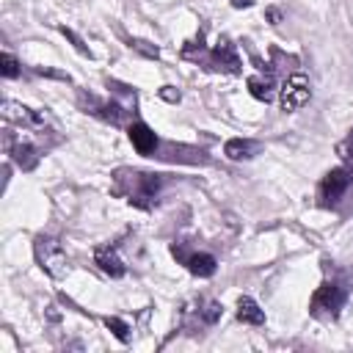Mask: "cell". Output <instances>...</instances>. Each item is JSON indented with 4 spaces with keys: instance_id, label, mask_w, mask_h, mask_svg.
I'll list each match as a JSON object with an SVG mask.
<instances>
[{
    "instance_id": "12",
    "label": "cell",
    "mask_w": 353,
    "mask_h": 353,
    "mask_svg": "<svg viewBox=\"0 0 353 353\" xmlns=\"http://www.w3.org/2000/svg\"><path fill=\"white\" fill-rule=\"evenodd\" d=\"M259 152V143L256 141H248V138H229L226 146H223V154L229 160H248Z\"/></svg>"
},
{
    "instance_id": "13",
    "label": "cell",
    "mask_w": 353,
    "mask_h": 353,
    "mask_svg": "<svg viewBox=\"0 0 353 353\" xmlns=\"http://www.w3.org/2000/svg\"><path fill=\"white\" fill-rule=\"evenodd\" d=\"M185 265H188V270H190L193 276H199V279L212 276L215 268H218V262H215L212 254H190V256H185Z\"/></svg>"
},
{
    "instance_id": "14",
    "label": "cell",
    "mask_w": 353,
    "mask_h": 353,
    "mask_svg": "<svg viewBox=\"0 0 353 353\" xmlns=\"http://www.w3.org/2000/svg\"><path fill=\"white\" fill-rule=\"evenodd\" d=\"M273 88H276V83H273L270 74H251L248 77V91L259 102H270L273 99Z\"/></svg>"
},
{
    "instance_id": "2",
    "label": "cell",
    "mask_w": 353,
    "mask_h": 353,
    "mask_svg": "<svg viewBox=\"0 0 353 353\" xmlns=\"http://www.w3.org/2000/svg\"><path fill=\"white\" fill-rule=\"evenodd\" d=\"M33 254H36L39 268H41L47 276H52V279H63V276L69 273L66 251H63V245H61L55 237H50V234H39V237L33 240Z\"/></svg>"
},
{
    "instance_id": "3",
    "label": "cell",
    "mask_w": 353,
    "mask_h": 353,
    "mask_svg": "<svg viewBox=\"0 0 353 353\" xmlns=\"http://www.w3.org/2000/svg\"><path fill=\"white\" fill-rule=\"evenodd\" d=\"M345 298H347V292H345V287H342L339 281H323V284L314 290L312 301H309V312H312V317H317V320H334V317L339 314Z\"/></svg>"
},
{
    "instance_id": "7",
    "label": "cell",
    "mask_w": 353,
    "mask_h": 353,
    "mask_svg": "<svg viewBox=\"0 0 353 353\" xmlns=\"http://www.w3.org/2000/svg\"><path fill=\"white\" fill-rule=\"evenodd\" d=\"M80 105L85 108V113H94V116H99L102 121L121 124L124 110H121L119 102H102V99H97V97H88V99H85V94H80Z\"/></svg>"
},
{
    "instance_id": "19",
    "label": "cell",
    "mask_w": 353,
    "mask_h": 353,
    "mask_svg": "<svg viewBox=\"0 0 353 353\" xmlns=\"http://www.w3.org/2000/svg\"><path fill=\"white\" fill-rule=\"evenodd\" d=\"M61 33H63V36H66V39L72 41V47H74V50H77L80 55H91V50H88V47L83 44V39H80V36H77V33H74L72 28H66V25H61Z\"/></svg>"
},
{
    "instance_id": "20",
    "label": "cell",
    "mask_w": 353,
    "mask_h": 353,
    "mask_svg": "<svg viewBox=\"0 0 353 353\" xmlns=\"http://www.w3.org/2000/svg\"><path fill=\"white\" fill-rule=\"evenodd\" d=\"M336 154H339L345 163H353V130L347 132V138H345V141H339V143H336Z\"/></svg>"
},
{
    "instance_id": "11",
    "label": "cell",
    "mask_w": 353,
    "mask_h": 353,
    "mask_svg": "<svg viewBox=\"0 0 353 353\" xmlns=\"http://www.w3.org/2000/svg\"><path fill=\"white\" fill-rule=\"evenodd\" d=\"M8 152H11V160H14L22 171H30V168L39 165V152H36L30 143H25V141H17V143L8 141Z\"/></svg>"
},
{
    "instance_id": "9",
    "label": "cell",
    "mask_w": 353,
    "mask_h": 353,
    "mask_svg": "<svg viewBox=\"0 0 353 353\" xmlns=\"http://www.w3.org/2000/svg\"><path fill=\"white\" fill-rule=\"evenodd\" d=\"M127 135H130V141H132V146H135L138 154H152V152L157 149V135H154V130H152L149 124H143V121L130 124Z\"/></svg>"
},
{
    "instance_id": "25",
    "label": "cell",
    "mask_w": 353,
    "mask_h": 353,
    "mask_svg": "<svg viewBox=\"0 0 353 353\" xmlns=\"http://www.w3.org/2000/svg\"><path fill=\"white\" fill-rule=\"evenodd\" d=\"M234 8H248V6H254V0H229Z\"/></svg>"
},
{
    "instance_id": "23",
    "label": "cell",
    "mask_w": 353,
    "mask_h": 353,
    "mask_svg": "<svg viewBox=\"0 0 353 353\" xmlns=\"http://www.w3.org/2000/svg\"><path fill=\"white\" fill-rule=\"evenodd\" d=\"M160 97H163V99H168V102H179V91H174L171 85H165V88L160 91Z\"/></svg>"
},
{
    "instance_id": "10",
    "label": "cell",
    "mask_w": 353,
    "mask_h": 353,
    "mask_svg": "<svg viewBox=\"0 0 353 353\" xmlns=\"http://www.w3.org/2000/svg\"><path fill=\"white\" fill-rule=\"evenodd\" d=\"M94 262L99 265V270L105 273V276H110V279H121L124 276V262L116 256V251L110 248V245H102V248H97L94 251Z\"/></svg>"
},
{
    "instance_id": "24",
    "label": "cell",
    "mask_w": 353,
    "mask_h": 353,
    "mask_svg": "<svg viewBox=\"0 0 353 353\" xmlns=\"http://www.w3.org/2000/svg\"><path fill=\"white\" fill-rule=\"evenodd\" d=\"M268 19H270L273 25H279V22H281V14H279V8H268Z\"/></svg>"
},
{
    "instance_id": "5",
    "label": "cell",
    "mask_w": 353,
    "mask_h": 353,
    "mask_svg": "<svg viewBox=\"0 0 353 353\" xmlns=\"http://www.w3.org/2000/svg\"><path fill=\"white\" fill-rule=\"evenodd\" d=\"M312 97V88H309V80L303 74H290L281 85V110L290 113V110H298L309 102Z\"/></svg>"
},
{
    "instance_id": "6",
    "label": "cell",
    "mask_w": 353,
    "mask_h": 353,
    "mask_svg": "<svg viewBox=\"0 0 353 353\" xmlns=\"http://www.w3.org/2000/svg\"><path fill=\"white\" fill-rule=\"evenodd\" d=\"M207 66L218 72H240V58L234 52V44L229 39H218L212 52L207 55Z\"/></svg>"
},
{
    "instance_id": "16",
    "label": "cell",
    "mask_w": 353,
    "mask_h": 353,
    "mask_svg": "<svg viewBox=\"0 0 353 353\" xmlns=\"http://www.w3.org/2000/svg\"><path fill=\"white\" fill-rule=\"evenodd\" d=\"M105 325L113 331V336H116L119 342H127V339H130V325H127L124 320H119V317H105Z\"/></svg>"
},
{
    "instance_id": "21",
    "label": "cell",
    "mask_w": 353,
    "mask_h": 353,
    "mask_svg": "<svg viewBox=\"0 0 353 353\" xmlns=\"http://www.w3.org/2000/svg\"><path fill=\"white\" fill-rule=\"evenodd\" d=\"M130 47H135L138 52H143V55H149V58H157V55H160L157 47H152L149 41H141V39H130Z\"/></svg>"
},
{
    "instance_id": "17",
    "label": "cell",
    "mask_w": 353,
    "mask_h": 353,
    "mask_svg": "<svg viewBox=\"0 0 353 353\" xmlns=\"http://www.w3.org/2000/svg\"><path fill=\"white\" fill-rule=\"evenodd\" d=\"M199 317H201L204 325H212V323L221 317V303H218V301H207L204 309H199Z\"/></svg>"
},
{
    "instance_id": "8",
    "label": "cell",
    "mask_w": 353,
    "mask_h": 353,
    "mask_svg": "<svg viewBox=\"0 0 353 353\" xmlns=\"http://www.w3.org/2000/svg\"><path fill=\"white\" fill-rule=\"evenodd\" d=\"M3 119L14 121V124H22V127H44V116L41 113H36V110H30V108H25L19 102H11V99L3 102Z\"/></svg>"
},
{
    "instance_id": "1",
    "label": "cell",
    "mask_w": 353,
    "mask_h": 353,
    "mask_svg": "<svg viewBox=\"0 0 353 353\" xmlns=\"http://www.w3.org/2000/svg\"><path fill=\"white\" fill-rule=\"evenodd\" d=\"M163 176L160 174H146V171H130V168H119L116 171V188L121 196H127V201L138 204V207H152L157 193H160Z\"/></svg>"
},
{
    "instance_id": "22",
    "label": "cell",
    "mask_w": 353,
    "mask_h": 353,
    "mask_svg": "<svg viewBox=\"0 0 353 353\" xmlns=\"http://www.w3.org/2000/svg\"><path fill=\"white\" fill-rule=\"evenodd\" d=\"M36 74H44V77H58V80H69V74H66V72L47 69V66H36Z\"/></svg>"
},
{
    "instance_id": "4",
    "label": "cell",
    "mask_w": 353,
    "mask_h": 353,
    "mask_svg": "<svg viewBox=\"0 0 353 353\" xmlns=\"http://www.w3.org/2000/svg\"><path fill=\"white\" fill-rule=\"evenodd\" d=\"M350 182H353V171L350 168H345V165L331 168L320 182V201L323 204H336L345 196V190L350 188Z\"/></svg>"
},
{
    "instance_id": "18",
    "label": "cell",
    "mask_w": 353,
    "mask_h": 353,
    "mask_svg": "<svg viewBox=\"0 0 353 353\" xmlns=\"http://www.w3.org/2000/svg\"><path fill=\"white\" fill-rule=\"evenodd\" d=\"M0 72H3V77H17L19 74V61L11 52H3L0 55Z\"/></svg>"
},
{
    "instance_id": "15",
    "label": "cell",
    "mask_w": 353,
    "mask_h": 353,
    "mask_svg": "<svg viewBox=\"0 0 353 353\" xmlns=\"http://www.w3.org/2000/svg\"><path fill=\"white\" fill-rule=\"evenodd\" d=\"M237 320H243V323H248V325H262V323H265V312L256 306L254 298L243 295V298L237 301Z\"/></svg>"
}]
</instances>
